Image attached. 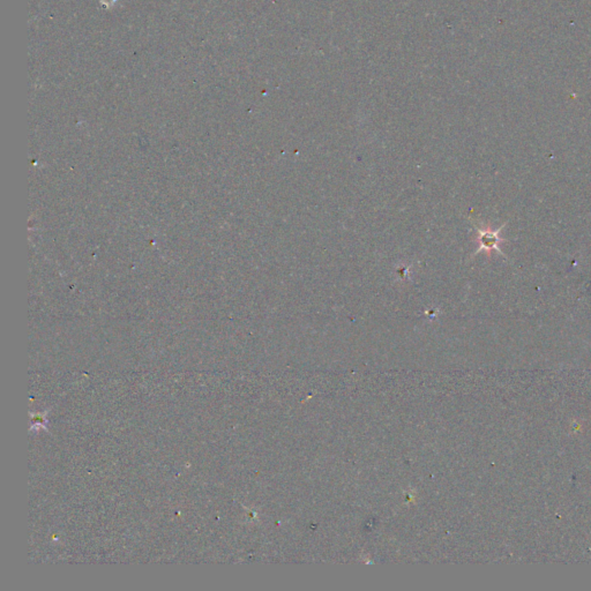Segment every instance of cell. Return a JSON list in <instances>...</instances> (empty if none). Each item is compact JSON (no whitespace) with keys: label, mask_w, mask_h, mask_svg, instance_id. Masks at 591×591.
<instances>
[{"label":"cell","mask_w":591,"mask_h":591,"mask_svg":"<svg viewBox=\"0 0 591 591\" xmlns=\"http://www.w3.org/2000/svg\"><path fill=\"white\" fill-rule=\"evenodd\" d=\"M502 228H504V226H501L499 230H492L490 228H487V226H484V228H476L477 231L476 242L479 247L478 250L475 252L474 255H477L481 251L491 252L493 250L498 251L501 255H504L499 248V244L501 242H505V239L500 238L499 235V232L502 230Z\"/></svg>","instance_id":"6da1fadb"}]
</instances>
